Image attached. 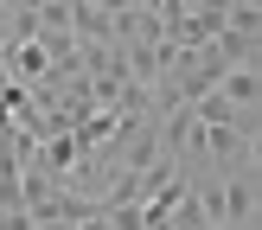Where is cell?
<instances>
[{
    "mask_svg": "<svg viewBox=\"0 0 262 230\" xmlns=\"http://www.w3.org/2000/svg\"><path fill=\"white\" fill-rule=\"evenodd\" d=\"M217 211H224V224H243V230L256 224V211H262V192H256V160L224 166V186H217Z\"/></svg>",
    "mask_w": 262,
    "mask_h": 230,
    "instance_id": "6da1fadb",
    "label": "cell"
},
{
    "mask_svg": "<svg viewBox=\"0 0 262 230\" xmlns=\"http://www.w3.org/2000/svg\"><path fill=\"white\" fill-rule=\"evenodd\" d=\"M217 96H224L230 109H262V71L256 64H230V71L217 77Z\"/></svg>",
    "mask_w": 262,
    "mask_h": 230,
    "instance_id": "7a4b0ae2",
    "label": "cell"
},
{
    "mask_svg": "<svg viewBox=\"0 0 262 230\" xmlns=\"http://www.w3.org/2000/svg\"><path fill=\"white\" fill-rule=\"evenodd\" d=\"M71 32H77V45H96V38H109V13L96 0H71Z\"/></svg>",
    "mask_w": 262,
    "mask_h": 230,
    "instance_id": "3957f363",
    "label": "cell"
}]
</instances>
